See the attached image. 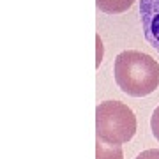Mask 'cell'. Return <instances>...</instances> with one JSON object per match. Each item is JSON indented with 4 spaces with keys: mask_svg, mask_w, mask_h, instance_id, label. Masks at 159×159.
Returning a JSON list of instances; mask_svg holds the SVG:
<instances>
[{
    "mask_svg": "<svg viewBox=\"0 0 159 159\" xmlns=\"http://www.w3.org/2000/svg\"><path fill=\"white\" fill-rule=\"evenodd\" d=\"M119 89L131 97L150 96L159 87V64L138 50L120 51L113 64Z\"/></svg>",
    "mask_w": 159,
    "mask_h": 159,
    "instance_id": "1",
    "label": "cell"
},
{
    "mask_svg": "<svg viewBox=\"0 0 159 159\" xmlns=\"http://www.w3.org/2000/svg\"><path fill=\"white\" fill-rule=\"evenodd\" d=\"M136 134V117L120 101H102L96 108V136L108 145H124Z\"/></svg>",
    "mask_w": 159,
    "mask_h": 159,
    "instance_id": "2",
    "label": "cell"
},
{
    "mask_svg": "<svg viewBox=\"0 0 159 159\" xmlns=\"http://www.w3.org/2000/svg\"><path fill=\"white\" fill-rule=\"evenodd\" d=\"M140 20L147 43L159 51V0H140Z\"/></svg>",
    "mask_w": 159,
    "mask_h": 159,
    "instance_id": "3",
    "label": "cell"
},
{
    "mask_svg": "<svg viewBox=\"0 0 159 159\" xmlns=\"http://www.w3.org/2000/svg\"><path fill=\"white\" fill-rule=\"evenodd\" d=\"M133 4H134V0H96L97 9L101 12H106V14L125 12Z\"/></svg>",
    "mask_w": 159,
    "mask_h": 159,
    "instance_id": "4",
    "label": "cell"
},
{
    "mask_svg": "<svg viewBox=\"0 0 159 159\" xmlns=\"http://www.w3.org/2000/svg\"><path fill=\"white\" fill-rule=\"evenodd\" d=\"M96 159H124V150L120 145H108V143L97 140Z\"/></svg>",
    "mask_w": 159,
    "mask_h": 159,
    "instance_id": "5",
    "label": "cell"
},
{
    "mask_svg": "<svg viewBox=\"0 0 159 159\" xmlns=\"http://www.w3.org/2000/svg\"><path fill=\"white\" fill-rule=\"evenodd\" d=\"M150 129H152V134L156 136V140L159 142V106L154 110L152 117H150Z\"/></svg>",
    "mask_w": 159,
    "mask_h": 159,
    "instance_id": "6",
    "label": "cell"
},
{
    "mask_svg": "<svg viewBox=\"0 0 159 159\" xmlns=\"http://www.w3.org/2000/svg\"><path fill=\"white\" fill-rule=\"evenodd\" d=\"M134 159H159V148H148L140 152Z\"/></svg>",
    "mask_w": 159,
    "mask_h": 159,
    "instance_id": "7",
    "label": "cell"
},
{
    "mask_svg": "<svg viewBox=\"0 0 159 159\" xmlns=\"http://www.w3.org/2000/svg\"><path fill=\"white\" fill-rule=\"evenodd\" d=\"M101 62H102V43L99 39V35H97V67H99Z\"/></svg>",
    "mask_w": 159,
    "mask_h": 159,
    "instance_id": "8",
    "label": "cell"
}]
</instances>
